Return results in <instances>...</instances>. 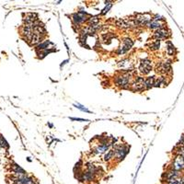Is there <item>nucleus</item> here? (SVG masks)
I'll return each instance as SVG.
<instances>
[{
	"instance_id": "nucleus-5",
	"label": "nucleus",
	"mask_w": 184,
	"mask_h": 184,
	"mask_svg": "<svg viewBox=\"0 0 184 184\" xmlns=\"http://www.w3.org/2000/svg\"><path fill=\"white\" fill-rule=\"evenodd\" d=\"M132 89L134 91H142L145 89V79H144V77H137L132 85Z\"/></svg>"
},
{
	"instance_id": "nucleus-16",
	"label": "nucleus",
	"mask_w": 184,
	"mask_h": 184,
	"mask_svg": "<svg viewBox=\"0 0 184 184\" xmlns=\"http://www.w3.org/2000/svg\"><path fill=\"white\" fill-rule=\"evenodd\" d=\"M159 45H160V41L156 40L151 43V44L149 45V47H150L151 50H158V49H159Z\"/></svg>"
},
{
	"instance_id": "nucleus-19",
	"label": "nucleus",
	"mask_w": 184,
	"mask_h": 184,
	"mask_svg": "<svg viewBox=\"0 0 184 184\" xmlns=\"http://www.w3.org/2000/svg\"><path fill=\"white\" fill-rule=\"evenodd\" d=\"M89 22L90 23V25H96L99 22V19L98 17H92L89 19Z\"/></svg>"
},
{
	"instance_id": "nucleus-24",
	"label": "nucleus",
	"mask_w": 184,
	"mask_h": 184,
	"mask_svg": "<svg viewBox=\"0 0 184 184\" xmlns=\"http://www.w3.org/2000/svg\"></svg>"
},
{
	"instance_id": "nucleus-13",
	"label": "nucleus",
	"mask_w": 184,
	"mask_h": 184,
	"mask_svg": "<svg viewBox=\"0 0 184 184\" xmlns=\"http://www.w3.org/2000/svg\"><path fill=\"white\" fill-rule=\"evenodd\" d=\"M42 36L38 34V33H35V32H33V34H32V37L31 39L30 40V45L33 46V45H37L39 44V43L42 42Z\"/></svg>"
},
{
	"instance_id": "nucleus-6",
	"label": "nucleus",
	"mask_w": 184,
	"mask_h": 184,
	"mask_svg": "<svg viewBox=\"0 0 184 184\" xmlns=\"http://www.w3.org/2000/svg\"><path fill=\"white\" fill-rule=\"evenodd\" d=\"M113 153H114V156L116 158H118L119 160H122L128 153V147H122V145H120V147H116L114 151H113Z\"/></svg>"
},
{
	"instance_id": "nucleus-9",
	"label": "nucleus",
	"mask_w": 184,
	"mask_h": 184,
	"mask_svg": "<svg viewBox=\"0 0 184 184\" xmlns=\"http://www.w3.org/2000/svg\"><path fill=\"white\" fill-rule=\"evenodd\" d=\"M86 12H78V13H75L72 16V19H73V22L75 24H80L84 22V21L86 19Z\"/></svg>"
},
{
	"instance_id": "nucleus-1",
	"label": "nucleus",
	"mask_w": 184,
	"mask_h": 184,
	"mask_svg": "<svg viewBox=\"0 0 184 184\" xmlns=\"http://www.w3.org/2000/svg\"><path fill=\"white\" fill-rule=\"evenodd\" d=\"M130 75L127 74H124L122 75H119V77H116L115 78V84L118 86H121V88L126 89L129 86V78Z\"/></svg>"
},
{
	"instance_id": "nucleus-17",
	"label": "nucleus",
	"mask_w": 184,
	"mask_h": 184,
	"mask_svg": "<svg viewBox=\"0 0 184 184\" xmlns=\"http://www.w3.org/2000/svg\"><path fill=\"white\" fill-rule=\"evenodd\" d=\"M175 52V48L173 46V44L171 42H167V53H169V55H173V53Z\"/></svg>"
},
{
	"instance_id": "nucleus-22",
	"label": "nucleus",
	"mask_w": 184,
	"mask_h": 184,
	"mask_svg": "<svg viewBox=\"0 0 184 184\" xmlns=\"http://www.w3.org/2000/svg\"><path fill=\"white\" fill-rule=\"evenodd\" d=\"M71 120L73 121H82V122H86L88 120H83V119H77V118H71Z\"/></svg>"
},
{
	"instance_id": "nucleus-23",
	"label": "nucleus",
	"mask_w": 184,
	"mask_h": 184,
	"mask_svg": "<svg viewBox=\"0 0 184 184\" xmlns=\"http://www.w3.org/2000/svg\"><path fill=\"white\" fill-rule=\"evenodd\" d=\"M181 184H184V180H183V181H181Z\"/></svg>"
},
{
	"instance_id": "nucleus-21",
	"label": "nucleus",
	"mask_w": 184,
	"mask_h": 184,
	"mask_svg": "<svg viewBox=\"0 0 184 184\" xmlns=\"http://www.w3.org/2000/svg\"><path fill=\"white\" fill-rule=\"evenodd\" d=\"M75 108H77V109H79V110H81V111H86V112H89V111L88 109H86V108H84V106H82V105H80V104H75Z\"/></svg>"
},
{
	"instance_id": "nucleus-12",
	"label": "nucleus",
	"mask_w": 184,
	"mask_h": 184,
	"mask_svg": "<svg viewBox=\"0 0 184 184\" xmlns=\"http://www.w3.org/2000/svg\"><path fill=\"white\" fill-rule=\"evenodd\" d=\"M116 25L121 29H129L131 28V23L130 21L127 19H120L116 20Z\"/></svg>"
},
{
	"instance_id": "nucleus-15",
	"label": "nucleus",
	"mask_w": 184,
	"mask_h": 184,
	"mask_svg": "<svg viewBox=\"0 0 184 184\" xmlns=\"http://www.w3.org/2000/svg\"><path fill=\"white\" fill-rule=\"evenodd\" d=\"M155 80H156L155 77H148L147 79H145V89H149L151 88H153L155 84Z\"/></svg>"
},
{
	"instance_id": "nucleus-2",
	"label": "nucleus",
	"mask_w": 184,
	"mask_h": 184,
	"mask_svg": "<svg viewBox=\"0 0 184 184\" xmlns=\"http://www.w3.org/2000/svg\"><path fill=\"white\" fill-rule=\"evenodd\" d=\"M20 33H21V35L25 38V40L30 42V40L31 39V37H32V34H33V29H32V26L26 25V24H24L23 26H21Z\"/></svg>"
},
{
	"instance_id": "nucleus-11",
	"label": "nucleus",
	"mask_w": 184,
	"mask_h": 184,
	"mask_svg": "<svg viewBox=\"0 0 184 184\" xmlns=\"http://www.w3.org/2000/svg\"><path fill=\"white\" fill-rule=\"evenodd\" d=\"M135 20L137 21L138 25H145L148 24L150 20V16L148 14H138L135 17Z\"/></svg>"
},
{
	"instance_id": "nucleus-4",
	"label": "nucleus",
	"mask_w": 184,
	"mask_h": 184,
	"mask_svg": "<svg viewBox=\"0 0 184 184\" xmlns=\"http://www.w3.org/2000/svg\"><path fill=\"white\" fill-rule=\"evenodd\" d=\"M134 45V42L132 41V39H130V38H126V39H124L122 42V45L119 48L118 50V53L119 55H122V53H126L128 50H130Z\"/></svg>"
},
{
	"instance_id": "nucleus-18",
	"label": "nucleus",
	"mask_w": 184,
	"mask_h": 184,
	"mask_svg": "<svg viewBox=\"0 0 184 184\" xmlns=\"http://www.w3.org/2000/svg\"><path fill=\"white\" fill-rule=\"evenodd\" d=\"M0 147H3V148H8V142L4 139V137L1 134H0Z\"/></svg>"
},
{
	"instance_id": "nucleus-3",
	"label": "nucleus",
	"mask_w": 184,
	"mask_h": 184,
	"mask_svg": "<svg viewBox=\"0 0 184 184\" xmlns=\"http://www.w3.org/2000/svg\"><path fill=\"white\" fill-rule=\"evenodd\" d=\"M139 70L140 73L143 75H147L150 73V71L152 70V66H151V61L148 59H144L141 61L139 66Z\"/></svg>"
},
{
	"instance_id": "nucleus-20",
	"label": "nucleus",
	"mask_w": 184,
	"mask_h": 184,
	"mask_svg": "<svg viewBox=\"0 0 184 184\" xmlns=\"http://www.w3.org/2000/svg\"><path fill=\"white\" fill-rule=\"evenodd\" d=\"M113 156H114V153H113V151H112V150H110L109 152H108V154L105 156V160H106V161H107V160H110Z\"/></svg>"
},
{
	"instance_id": "nucleus-10",
	"label": "nucleus",
	"mask_w": 184,
	"mask_h": 184,
	"mask_svg": "<svg viewBox=\"0 0 184 184\" xmlns=\"http://www.w3.org/2000/svg\"><path fill=\"white\" fill-rule=\"evenodd\" d=\"M167 36H169V30H167L164 28L159 29L156 30L154 33V38L156 40H162V39H166Z\"/></svg>"
},
{
	"instance_id": "nucleus-14",
	"label": "nucleus",
	"mask_w": 184,
	"mask_h": 184,
	"mask_svg": "<svg viewBox=\"0 0 184 184\" xmlns=\"http://www.w3.org/2000/svg\"><path fill=\"white\" fill-rule=\"evenodd\" d=\"M149 26V28L150 29H162V27H163V23H161L160 22V20H152V21H150V22L147 24Z\"/></svg>"
},
{
	"instance_id": "nucleus-8",
	"label": "nucleus",
	"mask_w": 184,
	"mask_h": 184,
	"mask_svg": "<svg viewBox=\"0 0 184 184\" xmlns=\"http://www.w3.org/2000/svg\"><path fill=\"white\" fill-rule=\"evenodd\" d=\"M156 71L160 74H167L171 71V66L169 62H164L160 63L159 64L156 66Z\"/></svg>"
},
{
	"instance_id": "nucleus-7",
	"label": "nucleus",
	"mask_w": 184,
	"mask_h": 184,
	"mask_svg": "<svg viewBox=\"0 0 184 184\" xmlns=\"http://www.w3.org/2000/svg\"><path fill=\"white\" fill-rule=\"evenodd\" d=\"M184 167V158L182 156H177L172 163V169L175 171L181 170Z\"/></svg>"
}]
</instances>
